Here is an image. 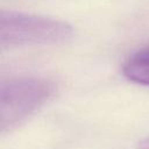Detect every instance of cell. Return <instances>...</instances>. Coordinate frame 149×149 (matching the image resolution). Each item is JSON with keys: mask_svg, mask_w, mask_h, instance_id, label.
<instances>
[{"mask_svg": "<svg viewBox=\"0 0 149 149\" xmlns=\"http://www.w3.org/2000/svg\"><path fill=\"white\" fill-rule=\"evenodd\" d=\"M72 35V27L62 20L14 10L0 13V45L2 49L62 44Z\"/></svg>", "mask_w": 149, "mask_h": 149, "instance_id": "obj_1", "label": "cell"}, {"mask_svg": "<svg viewBox=\"0 0 149 149\" xmlns=\"http://www.w3.org/2000/svg\"><path fill=\"white\" fill-rule=\"evenodd\" d=\"M122 72L129 81L149 86V45L129 56L123 64Z\"/></svg>", "mask_w": 149, "mask_h": 149, "instance_id": "obj_3", "label": "cell"}, {"mask_svg": "<svg viewBox=\"0 0 149 149\" xmlns=\"http://www.w3.org/2000/svg\"><path fill=\"white\" fill-rule=\"evenodd\" d=\"M52 81L41 77H20L0 85V129L10 132L42 108L55 94Z\"/></svg>", "mask_w": 149, "mask_h": 149, "instance_id": "obj_2", "label": "cell"}, {"mask_svg": "<svg viewBox=\"0 0 149 149\" xmlns=\"http://www.w3.org/2000/svg\"><path fill=\"white\" fill-rule=\"evenodd\" d=\"M137 149H149V137L142 140V141L137 144Z\"/></svg>", "mask_w": 149, "mask_h": 149, "instance_id": "obj_4", "label": "cell"}]
</instances>
